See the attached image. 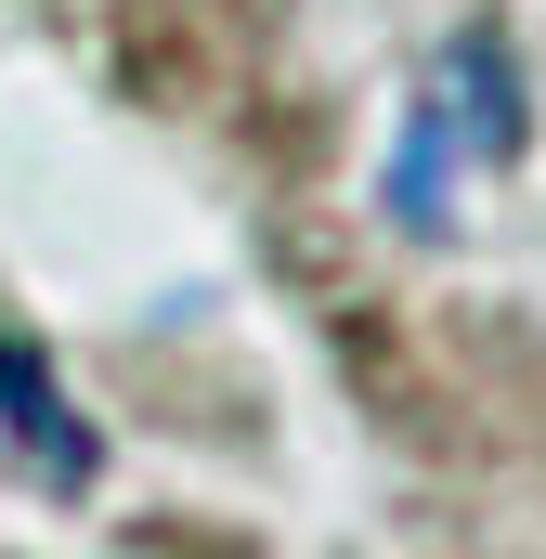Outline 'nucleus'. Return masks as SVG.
Listing matches in <instances>:
<instances>
[{
    "mask_svg": "<svg viewBox=\"0 0 546 559\" xmlns=\"http://www.w3.org/2000/svg\"><path fill=\"white\" fill-rule=\"evenodd\" d=\"M508 156H521V66H508L495 26H468V39L429 52L378 195H391V222H404L416 248H442L455 235V169H508Z\"/></svg>",
    "mask_w": 546,
    "mask_h": 559,
    "instance_id": "obj_1",
    "label": "nucleus"
},
{
    "mask_svg": "<svg viewBox=\"0 0 546 559\" xmlns=\"http://www.w3.org/2000/svg\"><path fill=\"white\" fill-rule=\"evenodd\" d=\"M0 442H13V468H26V481H52V495H92V468H105L92 417L66 404V378H52L26 338H0Z\"/></svg>",
    "mask_w": 546,
    "mask_h": 559,
    "instance_id": "obj_2",
    "label": "nucleus"
}]
</instances>
